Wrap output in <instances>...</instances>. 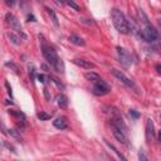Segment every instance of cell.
Here are the masks:
<instances>
[{
    "label": "cell",
    "instance_id": "28",
    "mask_svg": "<svg viewBox=\"0 0 161 161\" xmlns=\"http://www.w3.org/2000/svg\"><path fill=\"white\" fill-rule=\"evenodd\" d=\"M5 4H7L8 7H14L15 0H5Z\"/></svg>",
    "mask_w": 161,
    "mask_h": 161
},
{
    "label": "cell",
    "instance_id": "34",
    "mask_svg": "<svg viewBox=\"0 0 161 161\" xmlns=\"http://www.w3.org/2000/svg\"><path fill=\"white\" fill-rule=\"evenodd\" d=\"M42 67H43V69H44V71H48V68H47V66H44V64H43Z\"/></svg>",
    "mask_w": 161,
    "mask_h": 161
},
{
    "label": "cell",
    "instance_id": "32",
    "mask_svg": "<svg viewBox=\"0 0 161 161\" xmlns=\"http://www.w3.org/2000/svg\"><path fill=\"white\" fill-rule=\"evenodd\" d=\"M53 1H54L57 5H62V4H63V1H62V0H53Z\"/></svg>",
    "mask_w": 161,
    "mask_h": 161
},
{
    "label": "cell",
    "instance_id": "30",
    "mask_svg": "<svg viewBox=\"0 0 161 161\" xmlns=\"http://www.w3.org/2000/svg\"><path fill=\"white\" fill-rule=\"evenodd\" d=\"M5 86H7V88H8V93H9V95H10V97H11V88H10L9 83H8V82H5Z\"/></svg>",
    "mask_w": 161,
    "mask_h": 161
},
{
    "label": "cell",
    "instance_id": "27",
    "mask_svg": "<svg viewBox=\"0 0 161 161\" xmlns=\"http://www.w3.org/2000/svg\"><path fill=\"white\" fill-rule=\"evenodd\" d=\"M43 93H44L45 100H47V101H50V96H49V92H48L47 88H44V89H43Z\"/></svg>",
    "mask_w": 161,
    "mask_h": 161
},
{
    "label": "cell",
    "instance_id": "22",
    "mask_svg": "<svg viewBox=\"0 0 161 161\" xmlns=\"http://www.w3.org/2000/svg\"><path fill=\"white\" fill-rule=\"evenodd\" d=\"M8 134H9L11 137H14V139H18V140H20L19 131H16V130H8Z\"/></svg>",
    "mask_w": 161,
    "mask_h": 161
},
{
    "label": "cell",
    "instance_id": "13",
    "mask_svg": "<svg viewBox=\"0 0 161 161\" xmlns=\"http://www.w3.org/2000/svg\"><path fill=\"white\" fill-rule=\"evenodd\" d=\"M55 100H57V105H58L61 108L67 107V105H68V98H67L64 95H58Z\"/></svg>",
    "mask_w": 161,
    "mask_h": 161
},
{
    "label": "cell",
    "instance_id": "35",
    "mask_svg": "<svg viewBox=\"0 0 161 161\" xmlns=\"http://www.w3.org/2000/svg\"><path fill=\"white\" fill-rule=\"evenodd\" d=\"M0 127H1V129H4V126H3V125H1V123H0Z\"/></svg>",
    "mask_w": 161,
    "mask_h": 161
},
{
    "label": "cell",
    "instance_id": "24",
    "mask_svg": "<svg viewBox=\"0 0 161 161\" xmlns=\"http://www.w3.org/2000/svg\"><path fill=\"white\" fill-rule=\"evenodd\" d=\"M129 113H130V116H131L132 118H135V120H137V118L140 117V113L137 112L136 110H130V111H129Z\"/></svg>",
    "mask_w": 161,
    "mask_h": 161
},
{
    "label": "cell",
    "instance_id": "3",
    "mask_svg": "<svg viewBox=\"0 0 161 161\" xmlns=\"http://www.w3.org/2000/svg\"><path fill=\"white\" fill-rule=\"evenodd\" d=\"M5 19H7V21H8V24L11 27V29L13 30H15L18 34H20V37L23 38V39H27V35L24 34V32H23V29H21V25H20V23H19V20L15 18V16L13 15V14H10V13H8L7 15H5Z\"/></svg>",
    "mask_w": 161,
    "mask_h": 161
},
{
    "label": "cell",
    "instance_id": "5",
    "mask_svg": "<svg viewBox=\"0 0 161 161\" xmlns=\"http://www.w3.org/2000/svg\"><path fill=\"white\" fill-rule=\"evenodd\" d=\"M92 92H93L96 96H105V95H107L108 92H110V86H108L105 80L100 79V80H97V82L95 83Z\"/></svg>",
    "mask_w": 161,
    "mask_h": 161
},
{
    "label": "cell",
    "instance_id": "8",
    "mask_svg": "<svg viewBox=\"0 0 161 161\" xmlns=\"http://www.w3.org/2000/svg\"><path fill=\"white\" fill-rule=\"evenodd\" d=\"M117 53H118V58H120V62L122 63L125 67H129L132 64V58L130 53L126 49L121 48V47H117Z\"/></svg>",
    "mask_w": 161,
    "mask_h": 161
},
{
    "label": "cell",
    "instance_id": "31",
    "mask_svg": "<svg viewBox=\"0 0 161 161\" xmlns=\"http://www.w3.org/2000/svg\"><path fill=\"white\" fill-rule=\"evenodd\" d=\"M28 19H29L30 21H35V18H34L33 15H28Z\"/></svg>",
    "mask_w": 161,
    "mask_h": 161
},
{
    "label": "cell",
    "instance_id": "2",
    "mask_svg": "<svg viewBox=\"0 0 161 161\" xmlns=\"http://www.w3.org/2000/svg\"><path fill=\"white\" fill-rule=\"evenodd\" d=\"M42 53H43V55H44V58L47 59L52 66H53V64H54V62L58 59L57 52H55L53 48H52V47H49V45L45 44L44 40H42Z\"/></svg>",
    "mask_w": 161,
    "mask_h": 161
},
{
    "label": "cell",
    "instance_id": "9",
    "mask_svg": "<svg viewBox=\"0 0 161 161\" xmlns=\"http://www.w3.org/2000/svg\"><path fill=\"white\" fill-rule=\"evenodd\" d=\"M146 140L147 142H152L155 140V127L151 118H148L146 122Z\"/></svg>",
    "mask_w": 161,
    "mask_h": 161
},
{
    "label": "cell",
    "instance_id": "16",
    "mask_svg": "<svg viewBox=\"0 0 161 161\" xmlns=\"http://www.w3.org/2000/svg\"><path fill=\"white\" fill-rule=\"evenodd\" d=\"M53 67H54L58 72H61V73H64V71H66V68H64V63H63V61H62L61 58H58V59H57V61L54 62Z\"/></svg>",
    "mask_w": 161,
    "mask_h": 161
},
{
    "label": "cell",
    "instance_id": "6",
    "mask_svg": "<svg viewBox=\"0 0 161 161\" xmlns=\"http://www.w3.org/2000/svg\"><path fill=\"white\" fill-rule=\"evenodd\" d=\"M111 127H112V134H113L114 137H116V140L121 143H123V145H126V143H127V137H126L125 132L121 130L116 123H113L112 121H111Z\"/></svg>",
    "mask_w": 161,
    "mask_h": 161
},
{
    "label": "cell",
    "instance_id": "33",
    "mask_svg": "<svg viewBox=\"0 0 161 161\" xmlns=\"http://www.w3.org/2000/svg\"><path fill=\"white\" fill-rule=\"evenodd\" d=\"M156 69H157V73H160V72H161V71H160V64H157V66H156Z\"/></svg>",
    "mask_w": 161,
    "mask_h": 161
},
{
    "label": "cell",
    "instance_id": "17",
    "mask_svg": "<svg viewBox=\"0 0 161 161\" xmlns=\"http://www.w3.org/2000/svg\"><path fill=\"white\" fill-rule=\"evenodd\" d=\"M8 38L14 45H20V38L14 33H8Z\"/></svg>",
    "mask_w": 161,
    "mask_h": 161
},
{
    "label": "cell",
    "instance_id": "1",
    "mask_svg": "<svg viewBox=\"0 0 161 161\" xmlns=\"http://www.w3.org/2000/svg\"><path fill=\"white\" fill-rule=\"evenodd\" d=\"M111 18L113 21L114 28L121 33V34H129L130 33V28H129V23L127 18L125 16V14L118 9H112L111 10Z\"/></svg>",
    "mask_w": 161,
    "mask_h": 161
},
{
    "label": "cell",
    "instance_id": "19",
    "mask_svg": "<svg viewBox=\"0 0 161 161\" xmlns=\"http://www.w3.org/2000/svg\"><path fill=\"white\" fill-rule=\"evenodd\" d=\"M106 143H107V146H108V147H110V148H112V150L114 151V154H116V155H117V156H118L120 159H122V160H126V157H125V156H123V155H122V154H121V152H120V151H118V150H117V148H116V147H114L113 145H111V143H110V142H108V141H106Z\"/></svg>",
    "mask_w": 161,
    "mask_h": 161
},
{
    "label": "cell",
    "instance_id": "23",
    "mask_svg": "<svg viewBox=\"0 0 161 161\" xmlns=\"http://www.w3.org/2000/svg\"><path fill=\"white\" fill-rule=\"evenodd\" d=\"M5 66H7V67H10V68H13V69H14V72H15L16 74H20V71H19V68L16 67V66L14 64L13 62H8V63H5Z\"/></svg>",
    "mask_w": 161,
    "mask_h": 161
},
{
    "label": "cell",
    "instance_id": "18",
    "mask_svg": "<svg viewBox=\"0 0 161 161\" xmlns=\"http://www.w3.org/2000/svg\"><path fill=\"white\" fill-rule=\"evenodd\" d=\"M37 117H38L40 121H47V120H50V118H52V114L45 113L44 111H40V112H38Z\"/></svg>",
    "mask_w": 161,
    "mask_h": 161
},
{
    "label": "cell",
    "instance_id": "15",
    "mask_svg": "<svg viewBox=\"0 0 161 161\" xmlns=\"http://www.w3.org/2000/svg\"><path fill=\"white\" fill-rule=\"evenodd\" d=\"M84 77H86V79H88L89 82H93V83H96L97 80H100V79H101V77L98 76V74H97V73H93V72L86 73V74H84Z\"/></svg>",
    "mask_w": 161,
    "mask_h": 161
},
{
    "label": "cell",
    "instance_id": "26",
    "mask_svg": "<svg viewBox=\"0 0 161 161\" xmlns=\"http://www.w3.org/2000/svg\"><path fill=\"white\" fill-rule=\"evenodd\" d=\"M139 159L141 160V161H146L147 160V157H146V155L145 154H143V151L141 150L140 152H139Z\"/></svg>",
    "mask_w": 161,
    "mask_h": 161
},
{
    "label": "cell",
    "instance_id": "29",
    "mask_svg": "<svg viewBox=\"0 0 161 161\" xmlns=\"http://www.w3.org/2000/svg\"><path fill=\"white\" fill-rule=\"evenodd\" d=\"M37 78H38V80H39L40 83H44V82H45V80H44V76H43V74H38V76H37Z\"/></svg>",
    "mask_w": 161,
    "mask_h": 161
},
{
    "label": "cell",
    "instance_id": "7",
    "mask_svg": "<svg viewBox=\"0 0 161 161\" xmlns=\"http://www.w3.org/2000/svg\"><path fill=\"white\" fill-rule=\"evenodd\" d=\"M112 72V74L114 77H116L118 80H121V82H122L123 84H126L127 86V87H134V80L132 79H130L127 76H126V74L122 72V71H120V69H116V68H113V69L111 71Z\"/></svg>",
    "mask_w": 161,
    "mask_h": 161
},
{
    "label": "cell",
    "instance_id": "14",
    "mask_svg": "<svg viewBox=\"0 0 161 161\" xmlns=\"http://www.w3.org/2000/svg\"><path fill=\"white\" fill-rule=\"evenodd\" d=\"M45 10H47L48 15L50 16V19H52V21H53V24H54L55 27H59V21H58V18H57V14L54 13V10L50 9V8H48V7H45Z\"/></svg>",
    "mask_w": 161,
    "mask_h": 161
},
{
    "label": "cell",
    "instance_id": "10",
    "mask_svg": "<svg viewBox=\"0 0 161 161\" xmlns=\"http://www.w3.org/2000/svg\"><path fill=\"white\" fill-rule=\"evenodd\" d=\"M73 63H74L76 66L83 68V69H93V68H96V66L93 64V63L89 62V61H86V59H79V58H77V59H73Z\"/></svg>",
    "mask_w": 161,
    "mask_h": 161
},
{
    "label": "cell",
    "instance_id": "25",
    "mask_svg": "<svg viewBox=\"0 0 161 161\" xmlns=\"http://www.w3.org/2000/svg\"><path fill=\"white\" fill-rule=\"evenodd\" d=\"M10 114H14V116H18V117H21V118H25L24 114H23L20 111H9Z\"/></svg>",
    "mask_w": 161,
    "mask_h": 161
},
{
    "label": "cell",
    "instance_id": "21",
    "mask_svg": "<svg viewBox=\"0 0 161 161\" xmlns=\"http://www.w3.org/2000/svg\"><path fill=\"white\" fill-rule=\"evenodd\" d=\"M49 79H52V80H53V82L57 84V86H58V87L59 88H62V89H64V86H63V83L61 82V80L58 79V78H57V77H54V76H52V74H50V76H49Z\"/></svg>",
    "mask_w": 161,
    "mask_h": 161
},
{
    "label": "cell",
    "instance_id": "4",
    "mask_svg": "<svg viewBox=\"0 0 161 161\" xmlns=\"http://www.w3.org/2000/svg\"><path fill=\"white\" fill-rule=\"evenodd\" d=\"M142 35H143L142 40L148 42V43H152V42H155V40L157 39V32L155 30V28L151 24H146L145 29L142 30Z\"/></svg>",
    "mask_w": 161,
    "mask_h": 161
},
{
    "label": "cell",
    "instance_id": "36",
    "mask_svg": "<svg viewBox=\"0 0 161 161\" xmlns=\"http://www.w3.org/2000/svg\"><path fill=\"white\" fill-rule=\"evenodd\" d=\"M38 1H42V0H38Z\"/></svg>",
    "mask_w": 161,
    "mask_h": 161
},
{
    "label": "cell",
    "instance_id": "11",
    "mask_svg": "<svg viewBox=\"0 0 161 161\" xmlns=\"http://www.w3.org/2000/svg\"><path fill=\"white\" fill-rule=\"evenodd\" d=\"M53 125L55 129H59V130H66L68 127V121L66 117H58L53 121Z\"/></svg>",
    "mask_w": 161,
    "mask_h": 161
},
{
    "label": "cell",
    "instance_id": "12",
    "mask_svg": "<svg viewBox=\"0 0 161 161\" xmlns=\"http://www.w3.org/2000/svg\"><path fill=\"white\" fill-rule=\"evenodd\" d=\"M69 40H71V43L78 45V47H84V45H86V42L79 35H77V34H71Z\"/></svg>",
    "mask_w": 161,
    "mask_h": 161
},
{
    "label": "cell",
    "instance_id": "20",
    "mask_svg": "<svg viewBox=\"0 0 161 161\" xmlns=\"http://www.w3.org/2000/svg\"><path fill=\"white\" fill-rule=\"evenodd\" d=\"M66 3H67V5H68V7H71L72 9L77 10V11H79V10H80L79 5H78L76 1H74V0H66Z\"/></svg>",
    "mask_w": 161,
    "mask_h": 161
}]
</instances>
